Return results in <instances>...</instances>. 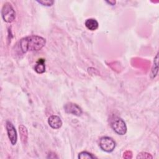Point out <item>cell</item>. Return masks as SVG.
Listing matches in <instances>:
<instances>
[{
  "instance_id": "cell-1",
  "label": "cell",
  "mask_w": 159,
  "mask_h": 159,
  "mask_svg": "<svg viewBox=\"0 0 159 159\" xmlns=\"http://www.w3.org/2000/svg\"><path fill=\"white\" fill-rule=\"evenodd\" d=\"M45 39L40 36L30 35L20 40V47L23 53L39 51L45 46Z\"/></svg>"
},
{
  "instance_id": "cell-2",
  "label": "cell",
  "mask_w": 159,
  "mask_h": 159,
  "mask_svg": "<svg viewBox=\"0 0 159 159\" xmlns=\"http://www.w3.org/2000/svg\"><path fill=\"white\" fill-rule=\"evenodd\" d=\"M1 14L3 20L7 23H11L16 18V12L11 4L9 2H6L4 4L2 8Z\"/></svg>"
},
{
  "instance_id": "cell-3",
  "label": "cell",
  "mask_w": 159,
  "mask_h": 159,
  "mask_svg": "<svg viewBox=\"0 0 159 159\" xmlns=\"http://www.w3.org/2000/svg\"><path fill=\"white\" fill-rule=\"evenodd\" d=\"M111 127L119 135H124L127 132V126L125 122L120 117H115L111 121Z\"/></svg>"
},
{
  "instance_id": "cell-4",
  "label": "cell",
  "mask_w": 159,
  "mask_h": 159,
  "mask_svg": "<svg viewBox=\"0 0 159 159\" xmlns=\"http://www.w3.org/2000/svg\"><path fill=\"white\" fill-rule=\"evenodd\" d=\"M100 148L106 152H112L116 147V142L109 137H103L99 140Z\"/></svg>"
},
{
  "instance_id": "cell-5",
  "label": "cell",
  "mask_w": 159,
  "mask_h": 159,
  "mask_svg": "<svg viewBox=\"0 0 159 159\" xmlns=\"http://www.w3.org/2000/svg\"><path fill=\"white\" fill-rule=\"evenodd\" d=\"M6 127L7 135L11 143L13 145H16L17 140V132L14 126L13 125L12 122H11L10 121H7Z\"/></svg>"
},
{
  "instance_id": "cell-6",
  "label": "cell",
  "mask_w": 159,
  "mask_h": 159,
  "mask_svg": "<svg viewBox=\"0 0 159 159\" xmlns=\"http://www.w3.org/2000/svg\"><path fill=\"white\" fill-rule=\"evenodd\" d=\"M64 109L65 112L68 114H71L76 116H80L82 114V110L81 107L75 103H66L64 106Z\"/></svg>"
},
{
  "instance_id": "cell-7",
  "label": "cell",
  "mask_w": 159,
  "mask_h": 159,
  "mask_svg": "<svg viewBox=\"0 0 159 159\" xmlns=\"http://www.w3.org/2000/svg\"><path fill=\"white\" fill-rule=\"evenodd\" d=\"M48 123L49 125L54 129H59L62 125V121L61 119L56 115H52L50 116L48 119Z\"/></svg>"
},
{
  "instance_id": "cell-8",
  "label": "cell",
  "mask_w": 159,
  "mask_h": 159,
  "mask_svg": "<svg viewBox=\"0 0 159 159\" xmlns=\"http://www.w3.org/2000/svg\"><path fill=\"white\" fill-rule=\"evenodd\" d=\"M45 60L43 58H40L36 63L35 65L34 70L37 73H43L45 71Z\"/></svg>"
},
{
  "instance_id": "cell-9",
  "label": "cell",
  "mask_w": 159,
  "mask_h": 159,
  "mask_svg": "<svg viewBox=\"0 0 159 159\" xmlns=\"http://www.w3.org/2000/svg\"><path fill=\"white\" fill-rule=\"evenodd\" d=\"M19 130L22 142L23 144H26L28 139V132L27 128L23 125H20L19 126Z\"/></svg>"
},
{
  "instance_id": "cell-10",
  "label": "cell",
  "mask_w": 159,
  "mask_h": 159,
  "mask_svg": "<svg viewBox=\"0 0 159 159\" xmlns=\"http://www.w3.org/2000/svg\"><path fill=\"white\" fill-rule=\"evenodd\" d=\"M85 26L90 30H95L98 28V21L94 19H88L85 21Z\"/></svg>"
},
{
  "instance_id": "cell-11",
  "label": "cell",
  "mask_w": 159,
  "mask_h": 159,
  "mask_svg": "<svg viewBox=\"0 0 159 159\" xmlns=\"http://www.w3.org/2000/svg\"><path fill=\"white\" fill-rule=\"evenodd\" d=\"M78 157L80 159H91L95 158L94 155L88 152H81L79 153Z\"/></svg>"
},
{
  "instance_id": "cell-12",
  "label": "cell",
  "mask_w": 159,
  "mask_h": 159,
  "mask_svg": "<svg viewBox=\"0 0 159 159\" xmlns=\"http://www.w3.org/2000/svg\"><path fill=\"white\" fill-rule=\"evenodd\" d=\"M158 71V53L156 55V57L154 60V63H153V66L152 70V77H155V76L157 74Z\"/></svg>"
},
{
  "instance_id": "cell-13",
  "label": "cell",
  "mask_w": 159,
  "mask_h": 159,
  "mask_svg": "<svg viewBox=\"0 0 159 159\" xmlns=\"http://www.w3.org/2000/svg\"><path fill=\"white\" fill-rule=\"evenodd\" d=\"M153 157L148 153L141 152L137 156V158H152Z\"/></svg>"
},
{
  "instance_id": "cell-14",
  "label": "cell",
  "mask_w": 159,
  "mask_h": 159,
  "mask_svg": "<svg viewBox=\"0 0 159 159\" xmlns=\"http://www.w3.org/2000/svg\"><path fill=\"white\" fill-rule=\"evenodd\" d=\"M37 1L39 3L41 4L42 5L45 6H50L54 3L53 1H50V0H42V1Z\"/></svg>"
},
{
  "instance_id": "cell-15",
  "label": "cell",
  "mask_w": 159,
  "mask_h": 159,
  "mask_svg": "<svg viewBox=\"0 0 159 159\" xmlns=\"http://www.w3.org/2000/svg\"><path fill=\"white\" fill-rule=\"evenodd\" d=\"M106 2H107V3L111 4L112 6H113V5H114V4H116V1H106Z\"/></svg>"
}]
</instances>
